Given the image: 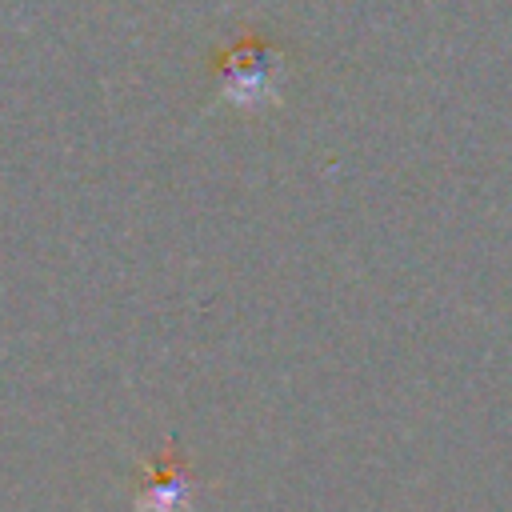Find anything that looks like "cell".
I'll list each match as a JSON object with an SVG mask.
<instances>
[{
    "mask_svg": "<svg viewBox=\"0 0 512 512\" xmlns=\"http://www.w3.org/2000/svg\"><path fill=\"white\" fill-rule=\"evenodd\" d=\"M188 492H192L188 472L176 464V456H164V460L148 472V480H144L136 504H140V512H176V508L188 500Z\"/></svg>",
    "mask_w": 512,
    "mask_h": 512,
    "instance_id": "obj_1",
    "label": "cell"
}]
</instances>
